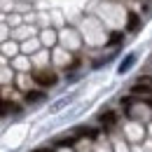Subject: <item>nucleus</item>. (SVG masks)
<instances>
[{
    "label": "nucleus",
    "instance_id": "obj_2",
    "mask_svg": "<svg viewBox=\"0 0 152 152\" xmlns=\"http://www.w3.org/2000/svg\"><path fill=\"white\" fill-rule=\"evenodd\" d=\"M140 28V17L136 14V12H129V23H126V31H138Z\"/></svg>",
    "mask_w": 152,
    "mask_h": 152
},
{
    "label": "nucleus",
    "instance_id": "obj_8",
    "mask_svg": "<svg viewBox=\"0 0 152 152\" xmlns=\"http://www.w3.org/2000/svg\"><path fill=\"white\" fill-rule=\"evenodd\" d=\"M40 98H42V91H28V94H26V101H28V103H35Z\"/></svg>",
    "mask_w": 152,
    "mask_h": 152
},
{
    "label": "nucleus",
    "instance_id": "obj_9",
    "mask_svg": "<svg viewBox=\"0 0 152 152\" xmlns=\"http://www.w3.org/2000/svg\"><path fill=\"white\" fill-rule=\"evenodd\" d=\"M131 63H133V56H126V58H124V63L119 66V73H124V70H129V66H131Z\"/></svg>",
    "mask_w": 152,
    "mask_h": 152
},
{
    "label": "nucleus",
    "instance_id": "obj_1",
    "mask_svg": "<svg viewBox=\"0 0 152 152\" xmlns=\"http://www.w3.org/2000/svg\"><path fill=\"white\" fill-rule=\"evenodd\" d=\"M33 80H35L38 87L49 89V87H56L58 75H56V73H52V70H35V73H33Z\"/></svg>",
    "mask_w": 152,
    "mask_h": 152
},
{
    "label": "nucleus",
    "instance_id": "obj_5",
    "mask_svg": "<svg viewBox=\"0 0 152 152\" xmlns=\"http://www.w3.org/2000/svg\"><path fill=\"white\" fill-rule=\"evenodd\" d=\"M101 124H103V129H113V126H115V113L101 115Z\"/></svg>",
    "mask_w": 152,
    "mask_h": 152
},
{
    "label": "nucleus",
    "instance_id": "obj_4",
    "mask_svg": "<svg viewBox=\"0 0 152 152\" xmlns=\"http://www.w3.org/2000/svg\"><path fill=\"white\" fill-rule=\"evenodd\" d=\"M75 143H77V136H66V138H58L56 140L58 148H75Z\"/></svg>",
    "mask_w": 152,
    "mask_h": 152
},
{
    "label": "nucleus",
    "instance_id": "obj_6",
    "mask_svg": "<svg viewBox=\"0 0 152 152\" xmlns=\"http://www.w3.org/2000/svg\"><path fill=\"white\" fill-rule=\"evenodd\" d=\"M77 136H87V138H96V129H89V126H80V129H77Z\"/></svg>",
    "mask_w": 152,
    "mask_h": 152
},
{
    "label": "nucleus",
    "instance_id": "obj_10",
    "mask_svg": "<svg viewBox=\"0 0 152 152\" xmlns=\"http://www.w3.org/2000/svg\"><path fill=\"white\" fill-rule=\"evenodd\" d=\"M122 38H124L122 33H113V35H110V45H119V42H122Z\"/></svg>",
    "mask_w": 152,
    "mask_h": 152
},
{
    "label": "nucleus",
    "instance_id": "obj_11",
    "mask_svg": "<svg viewBox=\"0 0 152 152\" xmlns=\"http://www.w3.org/2000/svg\"><path fill=\"white\" fill-rule=\"evenodd\" d=\"M31 152H54L52 148H35V150H31Z\"/></svg>",
    "mask_w": 152,
    "mask_h": 152
},
{
    "label": "nucleus",
    "instance_id": "obj_7",
    "mask_svg": "<svg viewBox=\"0 0 152 152\" xmlns=\"http://www.w3.org/2000/svg\"><path fill=\"white\" fill-rule=\"evenodd\" d=\"M12 105H14V103H10V101L0 98V115H7L10 110H12Z\"/></svg>",
    "mask_w": 152,
    "mask_h": 152
},
{
    "label": "nucleus",
    "instance_id": "obj_12",
    "mask_svg": "<svg viewBox=\"0 0 152 152\" xmlns=\"http://www.w3.org/2000/svg\"><path fill=\"white\" fill-rule=\"evenodd\" d=\"M148 105H150V108H152V98H150V101H148Z\"/></svg>",
    "mask_w": 152,
    "mask_h": 152
},
{
    "label": "nucleus",
    "instance_id": "obj_3",
    "mask_svg": "<svg viewBox=\"0 0 152 152\" xmlns=\"http://www.w3.org/2000/svg\"><path fill=\"white\" fill-rule=\"evenodd\" d=\"M131 94H152V87H148V84H145V82H136V84H133L131 87Z\"/></svg>",
    "mask_w": 152,
    "mask_h": 152
}]
</instances>
